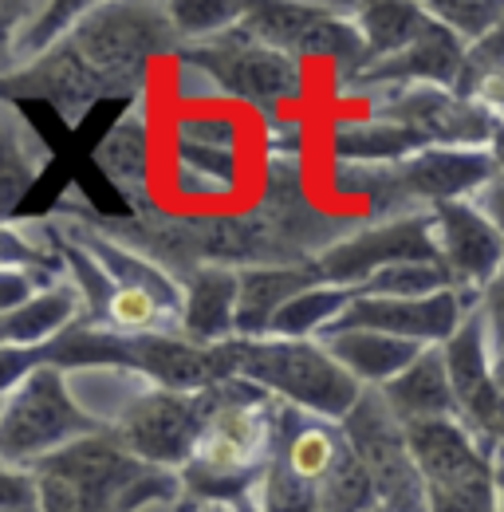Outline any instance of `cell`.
I'll use <instances>...</instances> for the list:
<instances>
[{"mask_svg": "<svg viewBox=\"0 0 504 512\" xmlns=\"http://www.w3.org/2000/svg\"><path fill=\"white\" fill-rule=\"evenodd\" d=\"M178 56L217 95L256 107L272 123H280V111L304 95V64L256 40L245 24H237L217 40L178 48Z\"/></svg>", "mask_w": 504, "mask_h": 512, "instance_id": "6", "label": "cell"}, {"mask_svg": "<svg viewBox=\"0 0 504 512\" xmlns=\"http://www.w3.org/2000/svg\"><path fill=\"white\" fill-rule=\"evenodd\" d=\"M209 406H213V390L182 394V390L150 386L126 406L123 418L111 426V434L134 461H142L150 469L182 473L189 453L197 446Z\"/></svg>", "mask_w": 504, "mask_h": 512, "instance_id": "10", "label": "cell"}, {"mask_svg": "<svg viewBox=\"0 0 504 512\" xmlns=\"http://www.w3.org/2000/svg\"><path fill=\"white\" fill-rule=\"evenodd\" d=\"M0 406H4V398H0Z\"/></svg>", "mask_w": 504, "mask_h": 512, "instance_id": "46", "label": "cell"}, {"mask_svg": "<svg viewBox=\"0 0 504 512\" xmlns=\"http://www.w3.org/2000/svg\"><path fill=\"white\" fill-rule=\"evenodd\" d=\"M237 512H256V509H252L249 501H241V505H237Z\"/></svg>", "mask_w": 504, "mask_h": 512, "instance_id": "45", "label": "cell"}, {"mask_svg": "<svg viewBox=\"0 0 504 512\" xmlns=\"http://www.w3.org/2000/svg\"><path fill=\"white\" fill-rule=\"evenodd\" d=\"M319 343L335 355V363L363 386V390H382L390 386L426 347L382 335V331H327Z\"/></svg>", "mask_w": 504, "mask_h": 512, "instance_id": "23", "label": "cell"}, {"mask_svg": "<svg viewBox=\"0 0 504 512\" xmlns=\"http://www.w3.org/2000/svg\"><path fill=\"white\" fill-rule=\"evenodd\" d=\"M375 512H382V509H375Z\"/></svg>", "mask_w": 504, "mask_h": 512, "instance_id": "48", "label": "cell"}, {"mask_svg": "<svg viewBox=\"0 0 504 512\" xmlns=\"http://www.w3.org/2000/svg\"><path fill=\"white\" fill-rule=\"evenodd\" d=\"M406 260H441L434 213H394L378 225L351 229L343 241H335L323 256H315V268L327 284L363 288L382 268L406 264Z\"/></svg>", "mask_w": 504, "mask_h": 512, "instance_id": "11", "label": "cell"}, {"mask_svg": "<svg viewBox=\"0 0 504 512\" xmlns=\"http://www.w3.org/2000/svg\"><path fill=\"white\" fill-rule=\"evenodd\" d=\"M256 40L288 52L292 60H331L355 79L367 67V48L355 28V4H308V0H256L245 20Z\"/></svg>", "mask_w": 504, "mask_h": 512, "instance_id": "8", "label": "cell"}, {"mask_svg": "<svg viewBox=\"0 0 504 512\" xmlns=\"http://www.w3.org/2000/svg\"><path fill=\"white\" fill-rule=\"evenodd\" d=\"M237 292H241L237 268H197L189 280H182L178 331L201 347L233 343L237 339Z\"/></svg>", "mask_w": 504, "mask_h": 512, "instance_id": "21", "label": "cell"}, {"mask_svg": "<svg viewBox=\"0 0 504 512\" xmlns=\"http://www.w3.org/2000/svg\"><path fill=\"white\" fill-rule=\"evenodd\" d=\"M99 430L103 426L75 402L67 375L56 367H40L0 406V461L16 469H36L52 453Z\"/></svg>", "mask_w": 504, "mask_h": 512, "instance_id": "7", "label": "cell"}, {"mask_svg": "<svg viewBox=\"0 0 504 512\" xmlns=\"http://www.w3.org/2000/svg\"><path fill=\"white\" fill-rule=\"evenodd\" d=\"M245 12H249L245 0H178V4H166L178 48L205 44V40H217V36L233 32L245 20Z\"/></svg>", "mask_w": 504, "mask_h": 512, "instance_id": "32", "label": "cell"}, {"mask_svg": "<svg viewBox=\"0 0 504 512\" xmlns=\"http://www.w3.org/2000/svg\"><path fill=\"white\" fill-rule=\"evenodd\" d=\"M501 347H504V343H501ZM501 347H497V351H501Z\"/></svg>", "mask_w": 504, "mask_h": 512, "instance_id": "47", "label": "cell"}, {"mask_svg": "<svg viewBox=\"0 0 504 512\" xmlns=\"http://www.w3.org/2000/svg\"><path fill=\"white\" fill-rule=\"evenodd\" d=\"M189 512H237V505L233 509H189Z\"/></svg>", "mask_w": 504, "mask_h": 512, "instance_id": "44", "label": "cell"}, {"mask_svg": "<svg viewBox=\"0 0 504 512\" xmlns=\"http://www.w3.org/2000/svg\"><path fill=\"white\" fill-rule=\"evenodd\" d=\"M481 312H485V323H489L493 343L501 347L504 343V268H501V276L485 288V296H481Z\"/></svg>", "mask_w": 504, "mask_h": 512, "instance_id": "40", "label": "cell"}, {"mask_svg": "<svg viewBox=\"0 0 504 512\" xmlns=\"http://www.w3.org/2000/svg\"><path fill=\"white\" fill-rule=\"evenodd\" d=\"M56 150L40 127L20 111V103L0 99V221H12L24 197L40 186Z\"/></svg>", "mask_w": 504, "mask_h": 512, "instance_id": "20", "label": "cell"}, {"mask_svg": "<svg viewBox=\"0 0 504 512\" xmlns=\"http://www.w3.org/2000/svg\"><path fill=\"white\" fill-rule=\"evenodd\" d=\"M497 469H501V512H504V446L497 449Z\"/></svg>", "mask_w": 504, "mask_h": 512, "instance_id": "43", "label": "cell"}, {"mask_svg": "<svg viewBox=\"0 0 504 512\" xmlns=\"http://www.w3.org/2000/svg\"><path fill=\"white\" fill-rule=\"evenodd\" d=\"M477 205H481V213L501 229V237H504V178H497V182H489L485 190L473 197Z\"/></svg>", "mask_w": 504, "mask_h": 512, "instance_id": "41", "label": "cell"}, {"mask_svg": "<svg viewBox=\"0 0 504 512\" xmlns=\"http://www.w3.org/2000/svg\"><path fill=\"white\" fill-rule=\"evenodd\" d=\"M87 316L83 308V296L71 280H60L44 292H36L24 308L0 316V343H12V347H48L56 343L67 327Z\"/></svg>", "mask_w": 504, "mask_h": 512, "instance_id": "27", "label": "cell"}, {"mask_svg": "<svg viewBox=\"0 0 504 512\" xmlns=\"http://www.w3.org/2000/svg\"><path fill=\"white\" fill-rule=\"evenodd\" d=\"M477 304L457 288L426 296V300H386V296H355V304L339 316L331 331H382L418 347H441L465 323Z\"/></svg>", "mask_w": 504, "mask_h": 512, "instance_id": "16", "label": "cell"}, {"mask_svg": "<svg viewBox=\"0 0 504 512\" xmlns=\"http://www.w3.org/2000/svg\"><path fill=\"white\" fill-rule=\"evenodd\" d=\"M489 154H493V162H497V178H504V123H497L493 138H489Z\"/></svg>", "mask_w": 504, "mask_h": 512, "instance_id": "42", "label": "cell"}, {"mask_svg": "<svg viewBox=\"0 0 504 512\" xmlns=\"http://www.w3.org/2000/svg\"><path fill=\"white\" fill-rule=\"evenodd\" d=\"M40 512H142L150 505H182V473L134 461L111 430L52 453L36 469Z\"/></svg>", "mask_w": 504, "mask_h": 512, "instance_id": "2", "label": "cell"}, {"mask_svg": "<svg viewBox=\"0 0 504 512\" xmlns=\"http://www.w3.org/2000/svg\"><path fill=\"white\" fill-rule=\"evenodd\" d=\"M24 12H28V0H0V79L12 71V48H16Z\"/></svg>", "mask_w": 504, "mask_h": 512, "instance_id": "38", "label": "cell"}, {"mask_svg": "<svg viewBox=\"0 0 504 512\" xmlns=\"http://www.w3.org/2000/svg\"><path fill=\"white\" fill-rule=\"evenodd\" d=\"M355 296H359L355 288L319 280L308 292H300V296L272 320V331H268V335H276V339H319V335H327V331L339 323V316L355 304Z\"/></svg>", "mask_w": 504, "mask_h": 512, "instance_id": "30", "label": "cell"}, {"mask_svg": "<svg viewBox=\"0 0 504 512\" xmlns=\"http://www.w3.org/2000/svg\"><path fill=\"white\" fill-rule=\"evenodd\" d=\"M414 461L426 481L430 512H501L497 449L461 418L406 426Z\"/></svg>", "mask_w": 504, "mask_h": 512, "instance_id": "5", "label": "cell"}, {"mask_svg": "<svg viewBox=\"0 0 504 512\" xmlns=\"http://www.w3.org/2000/svg\"><path fill=\"white\" fill-rule=\"evenodd\" d=\"M469 67H481V71H504V20L481 40V44H473L469 52Z\"/></svg>", "mask_w": 504, "mask_h": 512, "instance_id": "39", "label": "cell"}, {"mask_svg": "<svg viewBox=\"0 0 504 512\" xmlns=\"http://www.w3.org/2000/svg\"><path fill=\"white\" fill-rule=\"evenodd\" d=\"M36 292H44V284H40L32 272H24V268H4V264H0V316L24 308Z\"/></svg>", "mask_w": 504, "mask_h": 512, "instance_id": "37", "label": "cell"}, {"mask_svg": "<svg viewBox=\"0 0 504 512\" xmlns=\"http://www.w3.org/2000/svg\"><path fill=\"white\" fill-rule=\"evenodd\" d=\"M280 434V402L245 379L213 386V406L182 469L193 509H233L249 501Z\"/></svg>", "mask_w": 504, "mask_h": 512, "instance_id": "1", "label": "cell"}, {"mask_svg": "<svg viewBox=\"0 0 504 512\" xmlns=\"http://www.w3.org/2000/svg\"><path fill=\"white\" fill-rule=\"evenodd\" d=\"M465 52L469 48L430 16V28L410 48H402L390 60L363 67L355 75V83H363V87H402V91L406 87H453L461 79L465 64H469Z\"/></svg>", "mask_w": 504, "mask_h": 512, "instance_id": "19", "label": "cell"}, {"mask_svg": "<svg viewBox=\"0 0 504 512\" xmlns=\"http://www.w3.org/2000/svg\"><path fill=\"white\" fill-rule=\"evenodd\" d=\"M315 260L308 264H260L241 272L237 292V339H264L272 331V320L312 284H319Z\"/></svg>", "mask_w": 504, "mask_h": 512, "instance_id": "22", "label": "cell"}, {"mask_svg": "<svg viewBox=\"0 0 504 512\" xmlns=\"http://www.w3.org/2000/svg\"><path fill=\"white\" fill-rule=\"evenodd\" d=\"M40 367H48V351L44 347H12L0 343V398H8L24 379H32Z\"/></svg>", "mask_w": 504, "mask_h": 512, "instance_id": "35", "label": "cell"}, {"mask_svg": "<svg viewBox=\"0 0 504 512\" xmlns=\"http://www.w3.org/2000/svg\"><path fill=\"white\" fill-rule=\"evenodd\" d=\"M438 229L441 264L461 296L481 304L485 288L501 276L504 268V237L501 229L481 213L477 201H449L430 209Z\"/></svg>", "mask_w": 504, "mask_h": 512, "instance_id": "15", "label": "cell"}, {"mask_svg": "<svg viewBox=\"0 0 504 512\" xmlns=\"http://www.w3.org/2000/svg\"><path fill=\"white\" fill-rule=\"evenodd\" d=\"M0 264L4 268H24L32 272L44 288L71 280L67 260H63V237L60 225L44 217H12L0 221Z\"/></svg>", "mask_w": 504, "mask_h": 512, "instance_id": "28", "label": "cell"}, {"mask_svg": "<svg viewBox=\"0 0 504 512\" xmlns=\"http://www.w3.org/2000/svg\"><path fill=\"white\" fill-rule=\"evenodd\" d=\"M0 512H40L36 473L0 461Z\"/></svg>", "mask_w": 504, "mask_h": 512, "instance_id": "36", "label": "cell"}, {"mask_svg": "<svg viewBox=\"0 0 504 512\" xmlns=\"http://www.w3.org/2000/svg\"><path fill=\"white\" fill-rule=\"evenodd\" d=\"M67 40L107 83L111 99L123 107L146 99L154 60L178 52V36L166 16V4H150V0L87 4L83 20L71 28Z\"/></svg>", "mask_w": 504, "mask_h": 512, "instance_id": "3", "label": "cell"}, {"mask_svg": "<svg viewBox=\"0 0 504 512\" xmlns=\"http://www.w3.org/2000/svg\"><path fill=\"white\" fill-rule=\"evenodd\" d=\"M355 457L363 461L371 485H375L382 512H430L426 505V481L414 461V449L406 438V426L394 418L386 398L378 390H363L355 410L339 422Z\"/></svg>", "mask_w": 504, "mask_h": 512, "instance_id": "9", "label": "cell"}, {"mask_svg": "<svg viewBox=\"0 0 504 512\" xmlns=\"http://www.w3.org/2000/svg\"><path fill=\"white\" fill-rule=\"evenodd\" d=\"M441 355H445L453 398H457V418L489 446L504 442V410L497 398V379H493L497 343L489 335L481 304L449 335V343H441Z\"/></svg>", "mask_w": 504, "mask_h": 512, "instance_id": "13", "label": "cell"}, {"mask_svg": "<svg viewBox=\"0 0 504 512\" xmlns=\"http://www.w3.org/2000/svg\"><path fill=\"white\" fill-rule=\"evenodd\" d=\"M426 146L430 142L418 130L398 123V119H386V115L347 119V123H335L331 130V154L347 166H398Z\"/></svg>", "mask_w": 504, "mask_h": 512, "instance_id": "25", "label": "cell"}, {"mask_svg": "<svg viewBox=\"0 0 504 512\" xmlns=\"http://www.w3.org/2000/svg\"><path fill=\"white\" fill-rule=\"evenodd\" d=\"M154 127H150V107L130 103L119 111V119L103 130V138L91 150V166L103 174V182L126 201L130 213L154 209L150 193V166H154Z\"/></svg>", "mask_w": 504, "mask_h": 512, "instance_id": "18", "label": "cell"}, {"mask_svg": "<svg viewBox=\"0 0 504 512\" xmlns=\"http://www.w3.org/2000/svg\"><path fill=\"white\" fill-rule=\"evenodd\" d=\"M453 280L445 272L441 260H406V264H394V268H382L378 276H371L359 296H386V300H426V296H438L449 292Z\"/></svg>", "mask_w": 504, "mask_h": 512, "instance_id": "33", "label": "cell"}, {"mask_svg": "<svg viewBox=\"0 0 504 512\" xmlns=\"http://www.w3.org/2000/svg\"><path fill=\"white\" fill-rule=\"evenodd\" d=\"M406 201H426L430 209L449 201H473L489 182H497V162L489 146H426L394 166Z\"/></svg>", "mask_w": 504, "mask_h": 512, "instance_id": "17", "label": "cell"}, {"mask_svg": "<svg viewBox=\"0 0 504 512\" xmlns=\"http://www.w3.org/2000/svg\"><path fill=\"white\" fill-rule=\"evenodd\" d=\"M178 170L186 178V190H201L197 182H209V193H221L237 178V134L225 119H193L178 130Z\"/></svg>", "mask_w": 504, "mask_h": 512, "instance_id": "26", "label": "cell"}, {"mask_svg": "<svg viewBox=\"0 0 504 512\" xmlns=\"http://www.w3.org/2000/svg\"><path fill=\"white\" fill-rule=\"evenodd\" d=\"M355 28L363 36L371 67L410 48L430 28V12L426 4H355Z\"/></svg>", "mask_w": 504, "mask_h": 512, "instance_id": "29", "label": "cell"}, {"mask_svg": "<svg viewBox=\"0 0 504 512\" xmlns=\"http://www.w3.org/2000/svg\"><path fill=\"white\" fill-rule=\"evenodd\" d=\"M386 398V406L394 410V418L402 426L414 422H441V418H457V398L449 383V367L441 347H426L398 379L378 390Z\"/></svg>", "mask_w": 504, "mask_h": 512, "instance_id": "24", "label": "cell"}, {"mask_svg": "<svg viewBox=\"0 0 504 512\" xmlns=\"http://www.w3.org/2000/svg\"><path fill=\"white\" fill-rule=\"evenodd\" d=\"M237 379L260 386L280 406H296L327 422H343L363 398V386L319 339H237Z\"/></svg>", "mask_w": 504, "mask_h": 512, "instance_id": "4", "label": "cell"}, {"mask_svg": "<svg viewBox=\"0 0 504 512\" xmlns=\"http://www.w3.org/2000/svg\"><path fill=\"white\" fill-rule=\"evenodd\" d=\"M83 12H87V0H28V12L20 20L16 48H12V67L32 64L44 52H52L60 40L71 36Z\"/></svg>", "mask_w": 504, "mask_h": 512, "instance_id": "31", "label": "cell"}, {"mask_svg": "<svg viewBox=\"0 0 504 512\" xmlns=\"http://www.w3.org/2000/svg\"><path fill=\"white\" fill-rule=\"evenodd\" d=\"M426 12L441 28H449L465 48L481 44L504 20V4H485V0H441V4H426Z\"/></svg>", "mask_w": 504, "mask_h": 512, "instance_id": "34", "label": "cell"}, {"mask_svg": "<svg viewBox=\"0 0 504 512\" xmlns=\"http://www.w3.org/2000/svg\"><path fill=\"white\" fill-rule=\"evenodd\" d=\"M126 371L142 375L158 390H213V386L237 379V339L221 347L189 343L182 331H158V335H130Z\"/></svg>", "mask_w": 504, "mask_h": 512, "instance_id": "14", "label": "cell"}, {"mask_svg": "<svg viewBox=\"0 0 504 512\" xmlns=\"http://www.w3.org/2000/svg\"><path fill=\"white\" fill-rule=\"evenodd\" d=\"M0 99L8 103H44L56 111L67 130H79L83 119L99 107V103H115L107 83L87 67V60L71 48V40H60L52 52H44L32 64L12 67L0 79Z\"/></svg>", "mask_w": 504, "mask_h": 512, "instance_id": "12", "label": "cell"}]
</instances>
